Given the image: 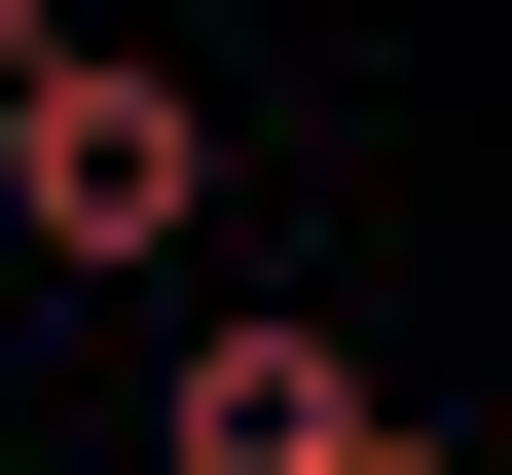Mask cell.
Masks as SVG:
<instances>
[{
	"label": "cell",
	"mask_w": 512,
	"mask_h": 475,
	"mask_svg": "<svg viewBox=\"0 0 512 475\" xmlns=\"http://www.w3.org/2000/svg\"><path fill=\"white\" fill-rule=\"evenodd\" d=\"M0 220L74 256V293H147V256L220 220V110H183L147 37H0Z\"/></svg>",
	"instance_id": "1"
},
{
	"label": "cell",
	"mask_w": 512,
	"mask_h": 475,
	"mask_svg": "<svg viewBox=\"0 0 512 475\" xmlns=\"http://www.w3.org/2000/svg\"><path fill=\"white\" fill-rule=\"evenodd\" d=\"M330 439H366L330 329H183V366H147V475H330Z\"/></svg>",
	"instance_id": "2"
},
{
	"label": "cell",
	"mask_w": 512,
	"mask_h": 475,
	"mask_svg": "<svg viewBox=\"0 0 512 475\" xmlns=\"http://www.w3.org/2000/svg\"><path fill=\"white\" fill-rule=\"evenodd\" d=\"M330 475H476V439H403V402H366V439H330Z\"/></svg>",
	"instance_id": "3"
}]
</instances>
